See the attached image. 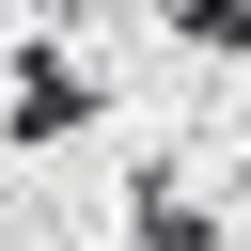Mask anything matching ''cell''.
Segmentation results:
<instances>
[{
  "instance_id": "2",
  "label": "cell",
  "mask_w": 251,
  "mask_h": 251,
  "mask_svg": "<svg viewBox=\"0 0 251 251\" xmlns=\"http://www.w3.org/2000/svg\"><path fill=\"white\" fill-rule=\"evenodd\" d=\"M188 47H220V63H251V0H157Z\"/></svg>"
},
{
  "instance_id": "1",
  "label": "cell",
  "mask_w": 251,
  "mask_h": 251,
  "mask_svg": "<svg viewBox=\"0 0 251 251\" xmlns=\"http://www.w3.org/2000/svg\"><path fill=\"white\" fill-rule=\"evenodd\" d=\"M78 126H94V63L47 31V47L16 63V141H78Z\"/></svg>"
}]
</instances>
